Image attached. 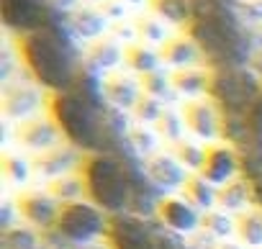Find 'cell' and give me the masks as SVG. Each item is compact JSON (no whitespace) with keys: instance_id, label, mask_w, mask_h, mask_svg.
Returning <instances> with one entry per match:
<instances>
[{"instance_id":"6da1fadb","label":"cell","mask_w":262,"mask_h":249,"mask_svg":"<svg viewBox=\"0 0 262 249\" xmlns=\"http://www.w3.org/2000/svg\"><path fill=\"white\" fill-rule=\"evenodd\" d=\"M18 59L29 75L49 90H70L75 80L67 44L52 26H41L18 39Z\"/></svg>"},{"instance_id":"7a4b0ae2","label":"cell","mask_w":262,"mask_h":249,"mask_svg":"<svg viewBox=\"0 0 262 249\" xmlns=\"http://www.w3.org/2000/svg\"><path fill=\"white\" fill-rule=\"evenodd\" d=\"M49 116L57 121V126L64 131V137L80 147H95L98 144V116L93 105L85 100V95L70 90H49L47 95Z\"/></svg>"},{"instance_id":"3957f363","label":"cell","mask_w":262,"mask_h":249,"mask_svg":"<svg viewBox=\"0 0 262 249\" xmlns=\"http://www.w3.org/2000/svg\"><path fill=\"white\" fill-rule=\"evenodd\" d=\"M190 26V36L198 41V47L203 49V54L208 52L211 57L219 59H234L239 57V31L234 26L231 13H226L224 8H213V0L203 6V11L195 8Z\"/></svg>"},{"instance_id":"277c9868","label":"cell","mask_w":262,"mask_h":249,"mask_svg":"<svg viewBox=\"0 0 262 249\" xmlns=\"http://www.w3.org/2000/svg\"><path fill=\"white\" fill-rule=\"evenodd\" d=\"M85 180L93 200L103 208L118 211L128 200V180L123 167L108 157H90L85 167Z\"/></svg>"},{"instance_id":"5b68a950","label":"cell","mask_w":262,"mask_h":249,"mask_svg":"<svg viewBox=\"0 0 262 249\" xmlns=\"http://www.w3.org/2000/svg\"><path fill=\"white\" fill-rule=\"evenodd\" d=\"M208 93L213 100L224 103L229 110H242V108H249L257 87L247 72H239L236 67H221V70H213Z\"/></svg>"},{"instance_id":"8992f818","label":"cell","mask_w":262,"mask_h":249,"mask_svg":"<svg viewBox=\"0 0 262 249\" xmlns=\"http://www.w3.org/2000/svg\"><path fill=\"white\" fill-rule=\"evenodd\" d=\"M47 95L49 93H44L34 82H21V80L11 82L8 80L3 87V110L11 118H26L47 103Z\"/></svg>"},{"instance_id":"52a82bcc","label":"cell","mask_w":262,"mask_h":249,"mask_svg":"<svg viewBox=\"0 0 262 249\" xmlns=\"http://www.w3.org/2000/svg\"><path fill=\"white\" fill-rule=\"evenodd\" d=\"M0 11L8 29L24 34H31L44 26V3L41 0H0Z\"/></svg>"},{"instance_id":"ba28073f","label":"cell","mask_w":262,"mask_h":249,"mask_svg":"<svg viewBox=\"0 0 262 249\" xmlns=\"http://www.w3.org/2000/svg\"><path fill=\"white\" fill-rule=\"evenodd\" d=\"M183 121L185 126L198 134V137H216L221 131V113L216 108L213 98H195V100H185L183 105Z\"/></svg>"},{"instance_id":"9c48e42d","label":"cell","mask_w":262,"mask_h":249,"mask_svg":"<svg viewBox=\"0 0 262 249\" xmlns=\"http://www.w3.org/2000/svg\"><path fill=\"white\" fill-rule=\"evenodd\" d=\"M100 93L116 108H134L137 100L142 98V82L134 77V72H128V70L126 72L123 70H113V72L103 75Z\"/></svg>"},{"instance_id":"30bf717a","label":"cell","mask_w":262,"mask_h":249,"mask_svg":"<svg viewBox=\"0 0 262 249\" xmlns=\"http://www.w3.org/2000/svg\"><path fill=\"white\" fill-rule=\"evenodd\" d=\"M100 226H103L100 213L82 203H72L59 213V231L67 234L70 239H90L100 231Z\"/></svg>"},{"instance_id":"8fae6325","label":"cell","mask_w":262,"mask_h":249,"mask_svg":"<svg viewBox=\"0 0 262 249\" xmlns=\"http://www.w3.org/2000/svg\"><path fill=\"white\" fill-rule=\"evenodd\" d=\"M201 57H203V49H201L198 41H195L190 34H185V31L170 36V39L160 47V59H162V64H167V67H172V70L193 67Z\"/></svg>"},{"instance_id":"7c38bea8","label":"cell","mask_w":262,"mask_h":249,"mask_svg":"<svg viewBox=\"0 0 262 249\" xmlns=\"http://www.w3.org/2000/svg\"><path fill=\"white\" fill-rule=\"evenodd\" d=\"M67 24L80 39H88V41L105 36L103 31L108 29V18L100 13L98 3H80L72 13H67Z\"/></svg>"},{"instance_id":"4fadbf2b","label":"cell","mask_w":262,"mask_h":249,"mask_svg":"<svg viewBox=\"0 0 262 249\" xmlns=\"http://www.w3.org/2000/svg\"><path fill=\"white\" fill-rule=\"evenodd\" d=\"M85 62L98 70V72H113L118 64H123V47L118 44V39H113L111 34L108 36H100V39H93L88 41L85 47Z\"/></svg>"},{"instance_id":"5bb4252c","label":"cell","mask_w":262,"mask_h":249,"mask_svg":"<svg viewBox=\"0 0 262 249\" xmlns=\"http://www.w3.org/2000/svg\"><path fill=\"white\" fill-rule=\"evenodd\" d=\"M211 75H213V70L201 67V64L180 67V70H172V87H175V93L195 100L211 90Z\"/></svg>"},{"instance_id":"9a60e30c","label":"cell","mask_w":262,"mask_h":249,"mask_svg":"<svg viewBox=\"0 0 262 249\" xmlns=\"http://www.w3.org/2000/svg\"><path fill=\"white\" fill-rule=\"evenodd\" d=\"M113 241L118 249H157V244L149 239L147 229L134 218L113 221Z\"/></svg>"},{"instance_id":"2e32d148","label":"cell","mask_w":262,"mask_h":249,"mask_svg":"<svg viewBox=\"0 0 262 249\" xmlns=\"http://www.w3.org/2000/svg\"><path fill=\"white\" fill-rule=\"evenodd\" d=\"M160 52L149 44H142V41H131L123 47V64L128 72H134V75H147L152 70L160 67Z\"/></svg>"},{"instance_id":"e0dca14e","label":"cell","mask_w":262,"mask_h":249,"mask_svg":"<svg viewBox=\"0 0 262 249\" xmlns=\"http://www.w3.org/2000/svg\"><path fill=\"white\" fill-rule=\"evenodd\" d=\"M236 170V157L229 147H211L203 157V175L211 183H224Z\"/></svg>"},{"instance_id":"ac0fdd59","label":"cell","mask_w":262,"mask_h":249,"mask_svg":"<svg viewBox=\"0 0 262 249\" xmlns=\"http://www.w3.org/2000/svg\"><path fill=\"white\" fill-rule=\"evenodd\" d=\"M134 31H137V41H142V44H149V47H155L157 44V49L170 39V24L167 21H162L157 13H152V11H144V13H139L134 21Z\"/></svg>"},{"instance_id":"d6986e66","label":"cell","mask_w":262,"mask_h":249,"mask_svg":"<svg viewBox=\"0 0 262 249\" xmlns=\"http://www.w3.org/2000/svg\"><path fill=\"white\" fill-rule=\"evenodd\" d=\"M57 121L52 116H44V118H31L26 123H21V129H18V139L26 144V147H47L57 139Z\"/></svg>"},{"instance_id":"ffe728a7","label":"cell","mask_w":262,"mask_h":249,"mask_svg":"<svg viewBox=\"0 0 262 249\" xmlns=\"http://www.w3.org/2000/svg\"><path fill=\"white\" fill-rule=\"evenodd\" d=\"M147 6L170 26H185L193 21V13H195L193 0H149Z\"/></svg>"},{"instance_id":"44dd1931","label":"cell","mask_w":262,"mask_h":249,"mask_svg":"<svg viewBox=\"0 0 262 249\" xmlns=\"http://www.w3.org/2000/svg\"><path fill=\"white\" fill-rule=\"evenodd\" d=\"M142 82V93L157 98V100H170L175 95V87H172V72H167L165 67H157L147 75L139 77Z\"/></svg>"},{"instance_id":"7402d4cb","label":"cell","mask_w":262,"mask_h":249,"mask_svg":"<svg viewBox=\"0 0 262 249\" xmlns=\"http://www.w3.org/2000/svg\"><path fill=\"white\" fill-rule=\"evenodd\" d=\"M160 211H162V218H165L170 226H175V229H193V226H195V213H193V208L185 206V203H180V200H165Z\"/></svg>"},{"instance_id":"603a6c76","label":"cell","mask_w":262,"mask_h":249,"mask_svg":"<svg viewBox=\"0 0 262 249\" xmlns=\"http://www.w3.org/2000/svg\"><path fill=\"white\" fill-rule=\"evenodd\" d=\"M183 113H175L172 108H165V113L160 116V121H157V131L165 137V139H170V142H178L180 139V134H183Z\"/></svg>"},{"instance_id":"cb8c5ba5","label":"cell","mask_w":262,"mask_h":249,"mask_svg":"<svg viewBox=\"0 0 262 249\" xmlns=\"http://www.w3.org/2000/svg\"><path fill=\"white\" fill-rule=\"evenodd\" d=\"M134 110V116L139 118V121H160V116L165 113V105H162V100H157V98H152V95H147V93H142V98L137 100V105L131 108Z\"/></svg>"},{"instance_id":"d4e9b609","label":"cell","mask_w":262,"mask_h":249,"mask_svg":"<svg viewBox=\"0 0 262 249\" xmlns=\"http://www.w3.org/2000/svg\"><path fill=\"white\" fill-rule=\"evenodd\" d=\"M24 211H26V216H29L31 221H39V223H47V221L54 216V206H52V200L39 198V195L29 198V200L24 203Z\"/></svg>"},{"instance_id":"484cf974","label":"cell","mask_w":262,"mask_h":249,"mask_svg":"<svg viewBox=\"0 0 262 249\" xmlns=\"http://www.w3.org/2000/svg\"><path fill=\"white\" fill-rule=\"evenodd\" d=\"M149 172H152V177H155V180H160V183H172V180H178V177H180L178 165H175L172 160H167V157H157V160H152Z\"/></svg>"},{"instance_id":"4316f807","label":"cell","mask_w":262,"mask_h":249,"mask_svg":"<svg viewBox=\"0 0 262 249\" xmlns=\"http://www.w3.org/2000/svg\"><path fill=\"white\" fill-rule=\"evenodd\" d=\"M98 8H100V13L108 18V24H118V21H123L126 13H128V6L123 3V0H103V3H98Z\"/></svg>"},{"instance_id":"83f0119b","label":"cell","mask_w":262,"mask_h":249,"mask_svg":"<svg viewBox=\"0 0 262 249\" xmlns=\"http://www.w3.org/2000/svg\"><path fill=\"white\" fill-rule=\"evenodd\" d=\"M239 16L254 26L262 24V0H242V6H239Z\"/></svg>"},{"instance_id":"f1b7e54d","label":"cell","mask_w":262,"mask_h":249,"mask_svg":"<svg viewBox=\"0 0 262 249\" xmlns=\"http://www.w3.org/2000/svg\"><path fill=\"white\" fill-rule=\"evenodd\" d=\"M178 157L183 160V162H188V165H201L203 167V157H206V152H201L195 144H188V142H178Z\"/></svg>"},{"instance_id":"f546056e","label":"cell","mask_w":262,"mask_h":249,"mask_svg":"<svg viewBox=\"0 0 262 249\" xmlns=\"http://www.w3.org/2000/svg\"><path fill=\"white\" fill-rule=\"evenodd\" d=\"M242 234L247 241H262V218L257 216H247L242 221Z\"/></svg>"},{"instance_id":"4dcf8cb0","label":"cell","mask_w":262,"mask_h":249,"mask_svg":"<svg viewBox=\"0 0 262 249\" xmlns=\"http://www.w3.org/2000/svg\"><path fill=\"white\" fill-rule=\"evenodd\" d=\"M64 160H67V149H52V152H47V154L39 160V165H41L44 170H57V167L64 165Z\"/></svg>"},{"instance_id":"1f68e13d","label":"cell","mask_w":262,"mask_h":249,"mask_svg":"<svg viewBox=\"0 0 262 249\" xmlns=\"http://www.w3.org/2000/svg\"><path fill=\"white\" fill-rule=\"evenodd\" d=\"M111 36L113 39H137V31H134V24H111ZM131 44V41H128Z\"/></svg>"},{"instance_id":"d6a6232c","label":"cell","mask_w":262,"mask_h":249,"mask_svg":"<svg viewBox=\"0 0 262 249\" xmlns=\"http://www.w3.org/2000/svg\"><path fill=\"white\" fill-rule=\"evenodd\" d=\"M190 195H193V200H198V203H208V200H211L208 185H206L203 180H195V183H190Z\"/></svg>"},{"instance_id":"836d02e7","label":"cell","mask_w":262,"mask_h":249,"mask_svg":"<svg viewBox=\"0 0 262 249\" xmlns=\"http://www.w3.org/2000/svg\"><path fill=\"white\" fill-rule=\"evenodd\" d=\"M82 0H47V6L54 8V11H64V13H72Z\"/></svg>"},{"instance_id":"e575fe53","label":"cell","mask_w":262,"mask_h":249,"mask_svg":"<svg viewBox=\"0 0 262 249\" xmlns=\"http://www.w3.org/2000/svg\"><path fill=\"white\" fill-rule=\"evenodd\" d=\"M249 41L254 44V49H257V52H262V24H259V26H252Z\"/></svg>"},{"instance_id":"d590c367","label":"cell","mask_w":262,"mask_h":249,"mask_svg":"<svg viewBox=\"0 0 262 249\" xmlns=\"http://www.w3.org/2000/svg\"><path fill=\"white\" fill-rule=\"evenodd\" d=\"M157 249H183V246H180L175 239H167V236H165V239L157 241Z\"/></svg>"},{"instance_id":"8d00e7d4","label":"cell","mask_w":262,"mask_h":249,"mask_svg":"<svg viewBox=\"0 0 262 249\" xmlns=\"http://www.w3.org/2000/svg\"><path fill=\"white\" fill-rule=\"evenodd\" d=\"M252 183H254V193H257V200L262 203V175H254V177H252Z\"/></svg>"},{"instance_id":"74e56055","label":"cell","mask_w":262,"mask_h":249,"mask_svg":"<svg viewBox=\"0 0 262 249\" xmlns=\"http://www.w3.org/2000/svg\"><path fill=\"white\" fill-rule=\"evenodd\" d=\"M252 64H254L257 70H262V52H257V54H254V59H252Z\"/></svg>"},{"instance_id":"f35d334b","label":"cell","mask_w":262,"mask_h":249,"mask_svg":"<svg viewBox=\"0 0 262 249\" xmlns=\"http://www.w3.org/2000/svg\"><path fill=\"white\" fill-rule=\"evenodd\" d=\"M126 6H142V3H149V0H123Z\"/></svg>"},{"instance_id":"ab89813d","label":"cell","mask_w":262,"mask_h":249,"mask_svg":"<svg viewBox=\"0 0 262 249\" xmlns=\"http://www.w3.org/2000/svg\"><path fill=\"white\" fill-rule=\"evenodd\" d=\"M90 3H103V0H90Z\"/></svg>"},{"instance_id":"60d3db41","label":"cell","mask_w":262,"mask_h":249,"mask_svg":"<svg viewBox=\"0 0 262 249\" xmlns=\"http://www.w3.org/2000/svg\"><path fill=\"white\" fill-rule=\"evenodd\" d=\"M229 249H231V246H229Z\"/></svg>"}]
</instances>
